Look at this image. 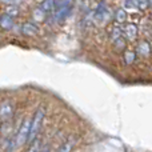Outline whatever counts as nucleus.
<instances>
[{
	"label": "nucleus",
	"instance_id": "nucleus-1",
	"mask_svg": "<svg viewBox=\"0 0 152 152\" xmlns=\"http://www.w3.org/2000/svg\"><path fill=\"white\" fill-rule=\"evenodd\" d=\"M44 116H45V108L44 107H40L39 110L36 111V113H35L34 119H32L28 142H34V140L36 139L37 134H39L40 128H42V124H43V120H44Z\"/></svg>",
	"mask_w": 152,
	"mask_h": 152
},
{
	"label": "nucleus",
	"instance_id": "nucleus-2",
	"mask_svg": "<svg viewBox=\"0 0 152 152\" xmlns=\"http://www.w3.org/2000/svg\"><path fill=\"white\" fill-rule=\"evenodd\" d=\"M31 123H32L31 119H26V120H24V123L21 124L20 131H19V134L16 135L15 140H13V147H20V145H23L26 142H28Z\"/></svg>",
	"mask_w": 152,
	"mask_h": 152
},
{
	"label": "nucleus",
	"instance_id": "nucleus-3",
	"mask_svg": "<svg viewBox=\"0 0 152 152\" xmlns=\"http://www.w3.org/2000/svg\"><path fill=\"white\" fill-rule=\"evenodd\" d=\"M55 19L58 21H63L71 12V0H60L59 4H56Z\"/></svg>",
	"mask_w": 152,
	"mask_h": 152
},
{
	"label": "nucleus",
	"instance_id": "nucleus-4",
	"mask_svg": "<svg viewBox=\"0 0 152 152\" xmlns=\"http://www.w3.org/2000/svg\"><path fill=\"white\" fill-rule=\"evenodd\" d=\"M13 104L11 102H8V100H5V102H3L1 104H0V119H1L3 121H8L12 119L13 116Z\"/></svg>",
	"mask_w": 152,
	"mask_h": 152
},
{
	"label": "nucleus",
	"instance_id": "nucleus-5",
	"mask_svg": "<svg viewBox=\"0 0 152 152\" xmlns=\"http://www.w3.org/2000/svg\"><path fill=\"white\" fill-rule=\"evenodd\" d=\"M123 35L127 40H135L137 36V27L132 23L126 24L123 27Z\"/></svg>",
	"mask_w": 152,
	"mask_h": 152
},
{
	"label": "nucleus",
	"instance_id": "nucleus-6",
	"mask_svg": "<svg viewBox=\"0 0 152 152\" xmlns=\"http://www.w3.org/2000/svg\"><path fill=\"white\" fill-rule=\"evenodd\" d=\"M136 53L140 56V58H150L151 56V45L148 42L143 40L137 44L136 47Z\"/></svg>",
	"mask_w": 152,
	"mask_h": 152
},
{
	"label": "nucleus",
	"instance_id": "nucleus-7",
	"mask_svg": "<svg viewBox=\"0 0 152 152\" xmlns=\"http://www.w3.org/2000/svg\"><path fill=\"white\" fill-rule=\"evenodd\" d=\"M110 37L112 39V42H116L118 39L123 37V27H120L119 24H113L110 29Z\"/></svg>",
	"mask_w": 152,
	"mask_h": 152
},
{
	"label": "nucleus",
	"instance_id": "nucleus-8",
	"mask_svg": "<svg viewBox=\"0 0 152 152\" xmlns=\"http://www.w3.org/2000/svg\"><path fill=\"white\" fill-rule=\"evenodd\" d=\"M0 27L4 29H11L13 27V18L10 13H5V15H1L0 18Z\"/></svg>",
	"mask_w": 152,
	"mask_h": 152
},
{
	"label": "nucleus",
	"instance_id": "nucleus-9",
	"mask_svg": "<svg viewBox=\"0 0 152 152\" xmlns=\"http://www.w3.org/2000/svg\"><path fill=\"white\" fill-rule=\"evenodd\" d=\"M21 32H23L26 36H34V35L37 34V28L35 24L32 23H26L23 26V28H21Z\"/></svg>",
	"mask_w": 152,
	"mask_h": 152
},
{
	"label": "nucleus",
	"instance_id": "nucleus-10",
	"mask_svg": "<svg viewBox=\"0 0 152 152\" xmlns=\"http://www.w3.org/2000/svg\"><path fill=\"white\" fill-rule=\"evenodd\" d=\"M105 16H107V7H105L104 3H100L99 7H97V10L95 11V19L99 20V21H102Z\"/></svg>",
	"mask_w": 152,
	"mask_h": 152
},
{
	"label": "nucleus",
	"instance_id": "nucleus-11",
	"mask_svg": "<svg viewBox=\"0 0 152 152\" xmlns=\"http://www.w3.org/2000/svg\"><path fill=\"white\" fill-rule=\"evenodd\" d=\"M136 55L137 53L135 52V51H126V52H124V63H126L127 66H131V64L135 63V60H136Z\"/></svg>",
	"mask_w": 152,
	"mask_h": 152
},
{
	"label": "nucleus",
	"instance_id": "nucleus-12",
	"mask_svg": "<svg viewBox=\"0 0 152 152\" xmlns=\"http://www.w3.org/2000/svg\"><path fill=\"white\" fill-rule=\"evenodd\" d=\"M56 0H44V1L40 4V10H43L44 12H50V11L55 10L56 7Z\"/></svg>",
	"mask_w": 152,
	"mask_h": 152
},
{
	"label": "nucleus",
	"instance_id": "nucleus-13",
	"mask_svg": "<svg viewBox=\"0 0 152 152\" xmlns=\"http://www.w3.org/2000/svg\"><path fill=\"white\" fill-rule=\"evenodd\" d=\"M74 144H75V139H68L63 144V147L60 148V151L59 152H71L72 148H74Z\"/></svg>",
	"mask_w": 152,
	"mask_h": 152
},
{
	"label": "nucleus",
	"instance_id": "nucleus-14",
	"mask_svg": "<svg viewBox=\"0 0 152 152\" xmlns=\"http://www.w3.org/2000/svg\"><path fill=\"white\" fill-rule=\"evenodd\" d=\"M126 18H127V13H126V11L124 10H118L116 11V13H115V19H116V21L118 23H123L124 20H126Z\"/></svg>",
	"mask_w": 152,
	"mask_h": 152
},
{
	"label": "nucleus",
	"instance_id": "nucleus-15",
	"mask_svg": "<svg viewBox=\"0 0 152 152\" xmlns=\"http://www.w3.org/2000/svg\"><path fill=\"white\" fill-rule=\"evenodd\" d=\"M113 47H115L116 51H123L126 48V40H124V37H120L116 42H113Z\"/></svg>",
	"mask_w": 152,
	"mask_h": 152
},
{
	"label": "nucleus",
	"instance_id": "nucleus-16",
	"mask_svg": "<svg viewBox=\"0 0 152 152\" xmlns=\"http://www.w3.org/2000/svg\"><path fill=\"white\" fill-rule=\"evenodd\" d=\"M42 140H34V143H32V145H31V148L28 150V152H40L42 151Z\"/></svg>",
	"mask_w": 152,
	"mask_h": 152
},
{
	"label": "nucleus",
	"instance_id": "nucleus-17",
	"mask_svg": "<svg viewBox=\"0 0 152 152\" xmlns=\"http://www.w3.org/2000/svg\"><path fill=\"white\" fill-rule=\"evenodd\" d=\"M35 18L39 19V20H43V19H44V11H43V10L35 11Z\"/></svg>",
	"mask_w": 152,
	"mask_h": 152
},
{
	"label": "nucleus",
	"instance_id": "nucleus-18",
	"mask_svg": "<svg viewBox=\"0 0 152 152\" xmlns=\"http://www.w3.org/2000/svg\"><path fill=\"white\" fill-rule=\"evenodd\" d=\"M148 3H150V0H137V5L140 8H143V10L148 7Z\"/></svg>",
	"mask_w": 152,
	"mask_h": 152
},
{
	"label": "nucleus",
	"instance_id": "nucleus-19",
	"mask_svg": "<svg viewBox=\"0 0 152 152\" xmlns=\"http://www.w3.org/2000/svg\"><path fill=\"white\" fill-rule=\"evenodd\" d=\"M40 152H51V150H50V145H44V147L42 148V151Z\"/></svg>",
	"mask_w": 152,
	"mask_h": 152
},
{
	"label": "nucleus",
	"instance_id": "nucleus-20",
	"mask_svg": "<svg viewBox=\"0 0 152 152\" xmlns=\"http://www.w3.org/2000/svg\"><path fill=\"white\" fill-rule=\"evenodd\" d=\"M3 1H15V0H3Z\"/></svg>",
	"mask_w": 152,
	"mask_h": 152
},
{
	"label": "nucleus",
	"instance_id": "nucleus-21",
	"mask_svg": "<svg viewBox=\"0 0 152 152\" xmlns=\"http://www.w3.org/2000/svg\"><path fill=\"white\" fill-rule=\"evenodd\" d=\"M150 4H151V5H152V0H150Z\"/></svg>",
	"mask_w": 152,
	"mask_h": 152
}]
</instances>
